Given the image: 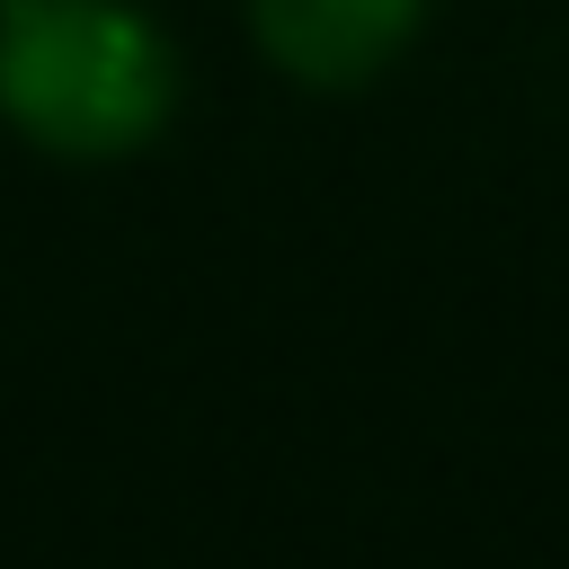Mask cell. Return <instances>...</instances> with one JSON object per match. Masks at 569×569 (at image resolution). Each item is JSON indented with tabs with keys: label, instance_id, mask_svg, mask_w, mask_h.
Masks as SVG:
<instances>
[{
	"label": "cell",
	"instance_id": "cell-2",
	"mask_svg": "<svg viewBox=\"0 0 569 569\" xmlns=\"http://www.w3.org/2000/svg\"><path fill=\"white\" fill-rule=\"evenodd\" d=\"M418 9L427 0H249V27L276 53V71L311 89H356L409 44Z\"/></svg>",
	"mask_w": 569,
	"mask_h": 569
},
{
	"label": "cell",
	"instance_id": "cell-3",
	"mask_svg": "<svg viewBox=\"0 0 569 569\" xmlns=\"http://www.w3.org/2000/svg\"><path fill=\"white\" fill-rule=\"evenodd\" d=\"M0 9H9V0H0Z\"/></svg>",
	"mask_w": 569,
	"mask_h": 569
},
{
	"label": "cell",
	"instance_id": "cell-1",
	"mask_svg": "<svg viewBox=\"0 0 569 569\" xmlns=\"http://www.w3.org/2000/svg\"><path fill=\"white\" fill-rule=\"evenodd\" d=\"M178 98V62L160 27L124 0H9L0 9V116L62 151L116 160L160 133Z\"/></svg>",
	"mask_w": 569,
	"mask_h": 569
}]
</instances>
